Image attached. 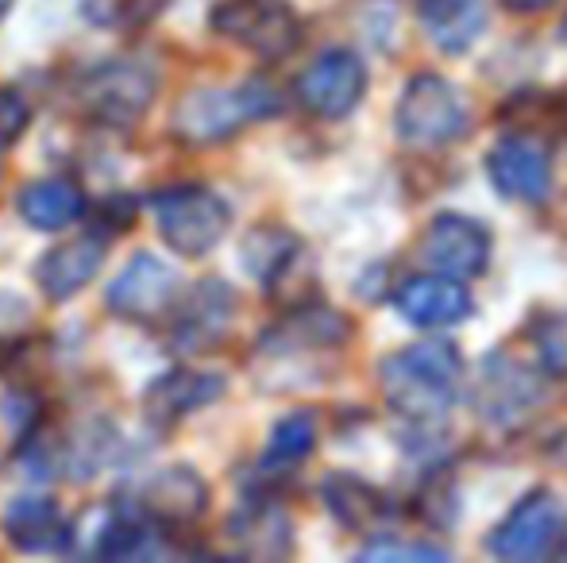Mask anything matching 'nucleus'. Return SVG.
Masks as SVG:
<instances>
[{
    "mask_svg": "<svg viewBox=\"0 0 567 563\" xmlns=\"http://www.w3.org/2000/svg\"><path fill=\"white\" fill-rule=\"evenodd\" d=\"M4 533H8V541L23 552H54V549H62L70 536L59 505L47 502V498H20V502L4 513Z\"/></svg>",
    "mask_w": 567,
    "mask_h": 563,
    "instance_id": "nucleus-20",
    "label": "nucleus"
},
{
    "mask_svg": "<svg viewBox=\"0 0 567 563\" xmlns=\"http://www.w3.org/2000/svg\"><path fill=\"white\" fill-rule=\"evenodd\" d=\"M231 313H236V293L220 279L197 282V290L174 313L171 344L174 352H209L225 340Z\"/></svg>",
    "mask_w": 567,
    "mask_h": 563,
    "instance_id": "nucleus-13",
    "label": "nucleus"
},
{
    "mask_svg": "<svg viewBox=\"0 0 567 563\" xmlns=\"http://www.w3.org/2000/svg\"><path fill=\"white\" fill-rule=\"evenodd\" d=\"M151 217L166 248L186 259H202L225 240L228 232V205L205 186H171L151 197Z\"/></svg>",
    "mask_w": 567,
    "mask_h": 563,
    "instance_id": "nucleus-3",
    "label": "nucleus"
},
{
    "mask_svg": "<svg viewBox=\"0 0 567 563\" xmlns=\"http://www.w3.org/2000/svg\"><path fill=\"white\" fill-rule=\"evenodd\" d=\"M228 536L239 556L251 560H278L290 552V521L275 505H247L228 521Z\"/></svg>",
    "mask_w": 567,
    "mask_h": 563,
    "instance_id": "nucleus-21",
    "label": "nucleus"
},
{
    "mask_svg": "<svg viewBox=\"0 0 567 563\" xmlns=\"http://www.w3.org/2000/svg\"><path fill=\"white\" fill-rule=\"evenodd\" d=\"M363 93H367L363 62H359L355 51H343V46L317 54L306 74L298 77V101L313 116H324V121L348 116L363 101Z\"/></svg>",
    "mask_w": 567,
    "mask_h": 563,
    "instance_id": "nucleus-7",
    "label": "nucleus"
},
{
    "mask_svg": "<svg viewBox=\"0 0 567 563\" xmlns=\"http://www.w3.org/2000/svg\"><path fill=\"white\" fill-rule=\"evenodd\" d=\"M209 23L217 35H225L244 51L270 62L286 59L301 39L293 12L286 4H278V0H225V4L213 8Z\"/></svg>",
    "mask_w": 567,
    "mask_h": 563,
    "instance_id": "nucleus-6",
    "label": "nucleus"
},
{
    "mask_svg": "<svg viewBox=\"0 0 567 563\" xmlns=\"http://www.w3.org/2000/svg\"><path fill=\"white\" fill-rule=\"evenodd\" d=\"M506 8H514V12H540V8H553L556 0H502Z\"/></svg>",
    "mask_w": 567,
    "mask_h": 563,
    "instance_id": "nucleus-29",
    "label": "nucleus"
},
{
    "mask_svg": "<svg viewBox=\"0 0 567 563\" xmlns=\"http://www.w3.org/2000/svg\"><path fill=\"white\" fill-rule=\"evenodd\" d=\"M382 394L386 402L410 421H436L452 409L455 394H460L463 359L452 344H425L402 347L379 367Z\"/></svg>",
    "mask_w": 567,
    "mask_h": 563,
    "instance_id": "nucleus-1",
    "label": "nucleus"
},
{
    "mask_svg": "<svg viewBox=\"0 0 567 563\" xmlns=\"http://www.w3.org/2000/svg\"><path fill=\"white\" fill-rule=\"evenodd\" d=\"M178 301V274L171 263H163L158 256H135L124 271L116 274V282L109 285V309L124 321H151L163 316L166 309Z\"/></svg>",
    "mask_w": 567,
    "mask_h": 563,
    "instance_id": "nucleus-10",
    "label": "nucleus"
},
{
    "mask_svg": "<svg viewBox=\"0 0 567 563\" xmlns=\"http://www.w3.org/2000/svg\"><path fill=\"white\" fill-rule=\"evenodd\" d=\"M421 259L449 279H478L491 263V232L483 220L441 212L421 240Z\"/></svg>",
    "mask_w": 567,
    "mask_h": 563,
    "instance_id": "nucleus-8",
    "label": "nucleus"
},
{
    "mask_svg": "<svg viewBox=\"0 0 567 563\" xmlns=\"http://www.w3.org/2000/svg\"><path fill=\"white\" fill-rule=\"evenodd\" d=\"M209 505V487L194 467H166L151 475L140 487V505L135 510L151 518L158 529L163 525H189Z\"/></svg>",
    "mask_w": 567,
    "mask_h": 563,
    "instance_id": "nucleus-15",
    "label": "nucleus"
},
{
    "mask_svg": "<svg viewBox=\"0 0 567 563\" xmlns=\"http://www.w3.org/2000/svg\"><path fill=\"white\" fill-rule=\"evenodd\" d=\"M158 93V74L140 59H116L105 62V66L90 70L82 77V90H78V101H82L85 116L101 124H135L143 113L151 108Z\"/></svg>",
    "mask_w": 567,
    "mask_h": 563,
    "instance_id": "nucleus-5",
    "label": "nucleus"
},
{
    "mask_svg": "<svg viewBox=\"0 0 567 563\" xmlns=\"http://www.w3.org/2000/svg\"><path fill=\"white\" fill-rule=\"evenodd\" d=\"M220 394H225V378L202 375V371H166L143 390V414L151 425L166 428L189 417L194 409L213 406Z\"/></svg>",
    "mask_w": 567,
    "mask_h": 563,
    "instance_id": "nucleus-16",
    "label": "nucleus"
},
{
    "mask_svg": "<svg viewBox=\"0 0 567 563\" xmlns=\"http://www.w3.org/2000/svg\"><path fill=\"white\" fill-rule=\"evenodd\" d=\"M486 174L494 189L509 201H545L553 194V158L537 139L506 136L486 155Z\"/></svg>",
    "mask_w": 567,
    "mask_h": 563,
    "instance_id": "nucleus-11",
    "label": "nucleus"
},
{
    "mask_svg": "<svg viewBox=\"0 0 567 563\" xmlns=\"http://www.w3.org/2000/svg\"><path fill=\"white\" fill-rule=\"evenodd\" d=\"M278 108H282L278 93L262 82L194 90L174 108V136L194 147H213V143H225L236 132H244L247 124L275 116Z\"/></svg>",
    "mask_w": 567,
    "mask_h": 563,
    "instance_id": "nucleus-2",
    "label": "nucleus"
},
{
    "mask_svg": "<svg viewBox=\"0 0 567 563\" xmlns=\"http://www.w3.org/2000/svg\"><path fill=\"white\" fill-rule=\"evenodd\" d=\"M553 541H560V510H556L553 494L537 490L509 510V518L491 533L486 549H491V556L502 560H533L545 556Z\"/></svg>",
    "mask_w": 567,
    "mask_h": 563,
    "instance_id": "nucleus-12",
    "label": "nucleus"
},
{
    "mask_svg": "<svg viewBox=\"0 0 567 563\" xmlns=\"http://www.w3.org/2000/svg\"><path fill=\"white\" fill-rule=\"evenodd\" d=\"M533 347L548 375L567 378V313H548L533 324Z\"/></svg>",
    "mask_w": 567,
    "mask_h": 563,
    "instance_id": "nucleus-25",
    "label": "nucleus"
},
{
    "mask_svg": "<svg viewBox=\"0 0 567 563\" xmlns=\"http://www.w3.org/2000/svg\"><path fill=\"white\" fill-rule=\"evenodd\" d=\"M394 309L413 329H449L471 316V293L449 274H421L398 285Z\"/></svg>",
    "mask_w": 567,
    "mask_h": 563,
    "instance_id": "nucleus-14",
    "label": "nucleus"
},
{
    "mask_svg": "<svg viewBox=\"0 0 567 563\" xmlns=\"http://www.w3.org/2000/svg\"><path fill=\"white\" fill-rule=\"evenodd\" d=\"M166 8V0H90V15L109 28H143Z\"/></svg>",
    "mask_w": 567,
    "mask_h": 563,
    "instance_id": "nucleus-26",
    "label": "nucleus"
},
{
    "mask_svg": "<svg viewBox=\"0 0 567 563\" xmlns=\"http://www.w3.org/2000/svg\"><path fill=\"white\" fill-rule=\"evenodd\" d=\"M564 39H567V20H564Z\"/></svg>",
    "mask_w": 567,
    "mask_h": 563,
    "instance_id": "nucleus-33",
    "label": "nucleus"
},
{
    "mask_svg": "<svg viewBox=\"0 0 567 563\" xmlns=\"http://www.w3.org/2000/svg\"><path fill=\"white\" fill-rule=\"evenodd\" d=\"M545 390L533 378L529 367L506 359V355H491L478 371L475 383V409L483 421L491 425H517L540 406Z\"/></svg>",
    "mask_w": 567,
    "mask_h": 563,
    "instance_id": "nucleus-9",
    "label": "nucleus"
},
{
    "mask_svg": "<svg viewBox=\"0 0 567 563\" xmlns=\"http://www.w3.org/2000/svg\"><path fill=\"white\" fill-rule=\"evenodd\" d=\"M417 4L429 39L449 54L467 51L478 39V31L486 28L483 0H417Z\"/></svg>",
    "mask_w": 567,
    "mask_h": 563,
    "instance_id": "nucleus-19",
    "label": "nucleus"
},
{
    "mask_svg": "<svg viewBox=\"0 0 567 563\" xmlns=\"http://www.w3.org/2000/svg\"><path fill=\"white\" fill-rule=\"evenodd\" d=\"M367 560H444L449 552L433 544H374L363 552Z\"/></svg>",
    "mask_w": 567,
    "mask_h": 563,
    "instance_id": "nucleus-28",
    "label": "nucleus"
},
{
    "mask_svg": "<svg viewBox=\"0 0 567 563\" xmlns=\"http://www.w3.org/2000/svg\"><path fill=\"white\" fill-rule=\"evenodd\" d=\"M28 121H31L28 101L12 90H0V147H12V143L23 136Z\"/></svg>",
    "mask_w": 567,
    "mask_h": 563,
    "instance_id": "nucleus-27",
    "label": "nucleus"
},
{
    "mask_svg": "<svg viewBox=\"0 0 567 563\" xmlns=\"http://www.w3.org/2000/svg\"><path fill=\"white\" fill-rule=\"evenodd\" d=\"M16 212H20L23 225H31L35 232H59V228L74 225V220L82 217L85 197H82V189L66 178H39L20 189Z\"/></svg>",
    "mask_w": 567,
    "mask_h": 563,
    "instance_id": "nucleus-18",
    "label": "nucleus"
},
{
    "mask_svg": "<svg viewBox=\"0 0 567 563\" xmlns=\"http://www.w3.org/2000/svg\"><path fill=\"white\" fill-rule=\"evenodd\" d=\"M553 459H556V463H564V467H567V432L553 444Z\"/></svg>",
    "mask_w": 567,
    "mask_h": 563,
    "instance_id": "nucleus-30",
    "label": "nucleus"
},
{
    "mask_svg": "<svg viewBox=\"0 0 567 563\" xmlns=\"http://www.w3.org/2000/svg\"><path fill=\"white\" fill-rule=\"evenodd\" d=\"M324 505L348 529H371L382 518V494L355 475H332L324 482Z\"/></svg>",
    "mask_w": 567,
    "mask_h": 563,
    "instance_id": "nucleus-22",
    "label": "nucleus"
},
{
    "mask_svg": "<svg viewBox=\"0 0 567 563\" xmlns=\"http://www.w3.org/2000/svg\"><path fill=\"white\" fill-rule=\"evenodd\" d=\"M244 256H247V271L267 285V290H275L290 274V267L301 259V248L293 236L278 232V228H259V232L247 236Z\"/></svg>",
    "mask_w": 567,
    "mask_h": 563,
    "instance_id": "nucleus-23",
    "label": "nucleus"
},
{
    "mask_svg": "<svg viewBox=\"0 0 567 563\" xmlns=\"http://www.w3.org/2000/svg\"><path fill=\"white\" fill-rule=\"evenodd\" d=\"M394 128L410 147H449L467 132V105L452 82L436 74H417L402 90Z\"/></svg>",
    "mask_w": 567,
    "mask_h": 563,
    "instance_id": "nucleus-4",
    "label": "nucleus"
},
{
    "mask_svg": "<svg viewBox=\"0 0 567 563\" xmlns=\"http://www.w3.org/2000/svg\"><path fill=\"white\" fill-rule=\"evenodd\" d=\"M560 552H567V521L560 525Z\"/></svg>",
    "mask_w": 567,
    "mask_h": 563,
    "instance_id": "nucleus-31",
    "label": "nucleus"
},
{
    "mask_svg": "<svg viewBox=\"0 0 567 563\" xmlns=\"http://www.w3.org/2000/svg\"><path fill=\"white\" fill-rule=\"evenodd\" d=\"M4 8H8V0H0V15H4Z\"/></svg>",
    "mask_w": 567,
    "mask_h": 563,
    "instance_id": "nucleus-32",
    "label": "nucleus"
},
{
    "mask_svg": "<svg viewBox=\"0 0 567 563\" xmlns=\"http://www.w3.org/2000/svg\"><path fill=\"white\" fill-rule=\"evenodd\" d=\"M317 444V421L309 414H290L275 425L270 432V451L267 459L278 467H290V463H301V459L313 451Z\"/></svg>",
    "mask_w": 567,
    "mask_h": 563,
    "instance_id": "nucleus-24",
    "label": "nucleus"
},
{
    "mask_svg": "<svg viewBox=\"0 0 567 563\" xmlns=\"http://www.w3.org/2000/svg\"><path fill=\"white\" fill-rule=\"evenodd\" d=\"M101 263H105V240L97 236H78V240L59 243L54 251H47L43 263L35 267V282L43 285V293L51 301L74 298L82 285L97 279Z\"/></svg>",
    "mask_w": 567,
    "mask_h": 563,
    "instance_id": "nucleus-17",
    "label": "nucleus"
}]
</instances>
